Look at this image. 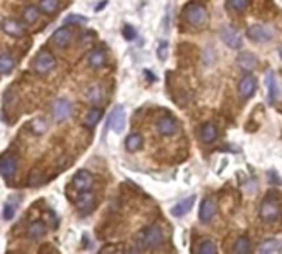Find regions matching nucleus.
I'll list each match as a JSON object with an SVG mask.
<instances>
[{"instance_id":"18","label":"nucleus","mask_w":282,"mask_h":254,"mask_svg":"<svg viewBox=\"0 0 282 254\" xmlns=\"http://www.w3.org/2000/svg\"><path fill=\"white\" fill-rule=\"evenodd\" d=\"M200 137H201V140H203L205 144L215 142V140L218 139V129H216V125L211 124V122L203 124L201 131H200Z\"/></svg>"},{"instance_id":"31","label":"nucleus","mask_w":282,"mask_h":254,"mask_svg":"<svg viewBox=\"0 0 282 254\" xmlns=\"http://www.w3.org/2000/svg\"><path fill=\"white\" fill-rule=\"evenodd\" d=\"M249 2H251V0H228V7L231 10L241 13V12H244L249 7Z\"/></svg>"},{"instance_id":"35","label":"nucleus","mask_w":282,"mask_h":254,"mask_svg":"<svg viewBox=\"0 0 282 254\" xmlns=\"http://www.w3.org/2000/svg\"><path fill=\"white\" fill-rule=\"evenodd\" d=\"M99 96H101L99 88L94 86V88H91L88 93H86V99L88 101H97V99H99Z\"/></svg>"},{"instance_id":"13","label":"nucleus","mask_w":282,"mask_h":254,"mask_svg":"<svg viewBox=\"0 0 282 254\" xmlns=\"http://www.w3.org/2000/svg\"><path fill=\"white\" fill-rule=\"evenodd\" d=\"M221 38H223V41H224V43H226L229 48H233V50H239V48L243 46V38H241V35H239V33L235 30V28H231V27L223 28Z\"/></svg>"},{"instance_id":"10","label":"nucleus","mask_w":282,"mask_h":254,"mask_svg":"<svg viewBox=\"0 0 282 254\" xmlns=\"http://www.w3.org/2000/svg\"><path fill=\"white\" fill-rule=\"evenodd\" d=\"M94 205H96V196L91 193L89 190L88 192H81L80 196H78V200H76V208L83 215L91 213L93 208H94Z\"/></svg>"},{"instance_id":"9","label":"nucleus","mask_w":282,"mask_h":254,"mask_svg":"<svg viewBox=\"0 0 282 254\" xmlns=\"http://www.w3.org/2000/svg\"><path fill=\"white\" fill-rule=\"evenodd\" d=\"M155 127H157V132L160 134V136H165V137L173 136V134L178 131V124L172 116L160 117L157 121V124H155Z\"/></svg>"},{"instance_id":"34","label":"nucleus","mask_w":282,"mask_h":254,"mask_svg":"<svg viewBox=\"0 0 282 254\" xmlns=\"http://www.w3.org/2000/svg\"><path fill=\"white\" fill-rule=\"evenodd\" d=\"M157 56H159V58H160L162 61L167 60V56H168V43H167V41H160V43H159Z\"/></svg>"},{"instance_id":"24","label":"nucleus","mask_w":282,"mask_h":254,"mask_svg":"<svg viewBox=\"0 0 282 254\" xmlns=\"http://www.w3.org/2000/svg\"><path fill=\"white\" fill-rule=\"evenodd\" d=\"M40 10L43 13H48V15H53L60 10V0H40Z\"/></svg>"},{"instance_id":"36","label":"nucleus","mask_w":282,"mask_h":254,"mask_svg":"<svg viewBox=\"0 0 282 254\" xmlns=\"http://www.w3.org/2000/svg\"><path fill=\"white\" fill-rule=\"evenodd\" d=\"M122 35H124V38L125 40H134L136 38V30H134V28L131 27V25H125L124 27V30H122Z\"/></svg>"},{"instance_id":"33","label":"nucleus","mask_w":282,"mask_h":254,"mask_svg":"<svg viewBox=\"0 0 282 254\" xmlns=\"http://www.w3.org/2000/svg\"><path fill=\"white\" fill-rule=\"evenodd\" d=\"M65 23L66 25H83V23H88V18L83 15H69L65 18Z\"/></svg>"},{"instance_id":"30","label":"nucleus","mask_w":282,"mask_h":254,"mask_svg":"<svg viewBox=\"0 0 282 254\" xmlns=\"http://www.w3.org/2000/svg\"><path fill=\"white\" fill-rule=\"evenodd\" d=\"M198 252L200 254H216L218 252V248L216 244L211 241V239H203L200 248H198Z\"/></svg>"},{"instance_id":"25","label":"nucleus","mask_w":282,"mask_h":254,"mask_svg":"<svg viewBox=\"0 0 282 254\" xmlns=\"http://www.w3.org/2000/svg\"><path fill=\"white\" fill-rule=\"evenodd\" d=\"M251 249V243L248 236H241L236 239L235 246H233V252L235 254H248Z\"/></svg>"},{"instance_id":"12","label":"nucleus","mask_w":282,"mask_h":254,"mask_svg":"<svg viewBox=\"0 0 282 254\" xmlns=\"http://www.w3.org/2000/svg\"><path fill=\"white\" fill-rule=\"evenodd\" d=\"M216 215V201L211 198V196H207L205 200L201 201L200 207V221L201 223H210Z\"/></svg>"},{"instance_id":"7","label":"nucleus","mask_w":282,"mask_h":254,"mask_svg":"<svg viewBox=\"0 0 282 254\" xmlns=\"http://www.w3.org/2000/svg\"><path fill=\"white\" fill-rule=\"evenodd\" d=\"M71 185L78 190V192H88V190L93 187V175L88 170H78L73 177Z\"/></svg>"},{"instance_id":"37","label":"nucleus","mask_w":282,"mask_h":254,"mask_svg":"<svg viewBox=\"0 0 282 254\" xmlns=\"http://www.w3.org/2000/svg\"><path fill=\"white\" fill-rule=\"evenodd\" d=\"M32 127H33V131L37 132V134H41V132L46 131V124L43 121H33Z\"/></svg>"},{"instance_id":"16","label":"nucleus","mask_w":282,"mask_h":254,"mask_svg":"<svg viewBox=\"0 0 282 254\" xmlns=\"http://www.w3.org/2000/svg\"><path fill=\"white\" fill-rule=\"evenodd\" d=\"M195 200H196V196H195V195H190L188 198L178 201L177 205H173L172 210H170V213H172L173 216H177V218H180V216H183V215H187L188 211L193 208Z\"/></svg>"},{"instance_id":"39","label":"nucleus","mask_w":282,"mask_h":254,"mask_svg":"<svg viewBox=\"0 0 282 254\" xmlns=\"http://www.w3.org/2000/svg\"><path fill=\"white\" fill-rule=\"evenodd\" d=\"M279 56H280V60H282V46L279 48Z\"/></svg>"},{"instance_id":"8","label":"nucleus","mask_w":282,"mask_h":254,"mask_svg":"<svg viewBox=\"0 0 282 254\" xmlns=\"http://www.w3.org/2000/svg\"><path fill=\"white\" fill-rule=\"evenodd\" d=\"M108 125H109V129H112L116 134L124 131V127H125V111H124L122 106H117V108L112 111V114L109 116Z\"/></svg>"},{"instance_id":"23","label":"nucleus","mask_w":282,"mask_h":254,"mask_svg":"<svg viewBox=\"0 0 282 254\" xmlns=\"http://www.w3.org/2000/svg\"><path fill=\"white\" fill-rule=\"evenodd\" d=\"M13 68H15V60H13V56L9 52H5L2 55V58H0V69H2V74L4 76L10 74Z\"/></svg>"},{"instance_id":"28","label":"nucleus","mask_w":282,"mask_h":254,"mask_svg":"<svg viewBox=\"0 0 282 254\" xmlns=\"http://www.w3.org/2000/svg\"><path fill=\"white\" fill-rule=\"evenodd\" d=\"M38 17H40V12H38L37 7L30 5V7H27V9L23 10V20H25L27 25L35 23L38 20Z\"/></svg>"},{"instance_id":"19","label":"nucleus","mask_w":282,"mask_h":254,"mask_svg":"<svg viewBox=\"0 0 282 254\" xmlns=\"http://www.w3.org/2000/svg\"><path fill=\"white\" fill-rule=\"evenodd\" d=\"M282 249V243L277 241V239H266L259 246H258V254H272Z\"/></svg>"},{"instance_id":"38","label":"nucleus","mask_w":282,"mask_h":254,"mask_svg":"<svg viewBox=\"0 0 282 254\" xmlns=\"http://www.w3.org/2000/svg\"><path fill=\"white\" fill-rule=\"evenodd\" d=\"M277 175H279V173H276L274 170L269 172V180H271L272 185H280V179L277 177Z\"/></svg>"},{"instance_id":"20","label":"nucleus","mask_w":282,"mask_h":254,"mask_svg":"<svg viewBox=\"0 0 282 254\" xmlns=\"http://www.w3.org/2000/svg\"><path fill=\"white\" fill-rule=\"evenodd\" d=\"M238 65L241 66L244 71H252L258 66V58L252 53H243L238 56Z\"/></svg>"},{"instance_id":"5","label":"nucleus","mask_w":282,"mask_h":254,"mask_svg":"<svg viewBox=\"0 0 282 254\" xmlns=\"http://www.w3.org/2000/svg\"><path fill=\"white\" fill-rule=\"evenodd\" d=\"M248 38L251 41H256V43H266V41H271L274 38V33L271 28L256 23L248 28Z\"/></svg>"},{"instance_id":"26","label":"nucleus","mask_w":282,"mask_h":254,"mask_svg":"<svg viewBox=\"0 0 282 254\" xmlns=\"http://www.w3.org/2000/svg\"><path fill=\"white\" fill-rule=\"evenodd\" d=\"M142 144H144V139L140 134H131V136L125 139V147H127V150L131 152L139 150L140 147H142Z\"/></svg>"},{"instance_id":"2","label":"nucleus","mask_w":282,"mask_h":254,"mask_svg":"<svg viewBox=\"0 0 282 254\" xmlns=\"http://www.w3.org/2000/svg\"><path fill=\"white\" fill-rule=\"evenodd\" d=\"M259 218L264 223H274L280 218V203L276 193H269L259 207Z\"/></svg>"},{"instance_id":"15","label":"nucleus","mask_w":282,"mask_h":254,"mask_svg":"<svg viewBox=\"0 0 282 254\" xmlns=\"http://www.w3.org/2000/svg\"><path fill=\"white\" fill-rule=\"evenodd\" d=\"M256 88H258V81L252 74H246L241 80V83H239V93H241V96L246 97V99L256 93Z\"/></svg>"},{"instance_id":"21","label":"nucleus","mask_w":282,"mask_h":254,"mask_svg":"<svg viewBox=\"0 0 282 254\" xmlns=\"http://www.w3.org/2000/svg\"><path fill=\"white\" fill-rule=\"evenodd\" d=\"M88 63L93 68H101L106 63V52L102 48H94L93 52L88 53Z\"/></svg>"},{"instance_id":"27","label":"nucleus","mask_w":282,"mask_h":254,"mask_svg":"<svg viewBox=\"0 0 282 254\" xmlns=\"http://www.w3.org/2000/svg\"><path fill=\"white\" fill-rule=\"evenodd\" d=\"M267 89H269V97H267V101L271 104L276 101V96H277V83H276V78H274L272 73L267 74Z\"/></svg>"},{"instance_id":"4","label":"nucleus","mask_w":282,"mask_h":254,"mask_svg":"<svg viewBox=\"0 0 282 254\" xmlns=\"http://www.w3.org/2000/svg\"><path fill=\"white\" fill-rule=\"evenodd\" d=\"M56 66V58L50 52H40L33 60V69L38 74H48Z\"/></svg>"},{"instance_id":"1","label":"nucleus","mask_w":282,"mask_h":254,"mask_svg":"<svg viewBox=\"0 0 282 254\" xmlns=\"http://www.w3.org/2000/svg\"><path fill=\"white\" fill-rule=\"evenodd\" d=\"M137 248L140 251L145 249H153L164 243V231L159 224H152V226L145 228L144 231H140V235L137 236Z\"/></svg>"},{"instance_id":"3","label":"nucleus","mask_w":282,"mask_h":254,"mask_svg":"<svg viewBox=\"0 0 282 254\" xmlns=\"http://www.w3.org/2000/svg\"><path fill=\"white\" fill-rule=\"evenodd\" d=\"M183 17H185L188 25L198 28V27H203V25L207 23L208 12H207V9L201 4L192 2V4H188L185 7V10H183Z\"/></svg>"},{"instance_id":"32","label":"nucleus","mask_w":282,"mask_h":254,"mask_svg":"<svg viewBox=\"0 0 282 254\" xmlns=\"http://www.w3.org/2000/svg\"><path fill=\"white\" fill-rule=\"evenodd\" d=\"M15 211H17V205L7 201V203L4 205V220H5V221H10L12 218L15 216Z\"/></svg>"},{"instance_id":"22","label":"nucleus","mask_w":282,"mask_h":254,"mask_svg":"<svg viewBox=\"0 0 282 254\" xmlns=\"http://www.w3.org/2000/svg\"><path fill=\"white\" fill-rule=\"evenodd\" d=\"M46 235V226L43 221H33L28 228V238L30 239H41Z\"/></svg>"},{"instance_id":"29","label":"nucleus","mask_w":282,"mask_h":254,"mask_svg":"<svg viewBox=\"0 0 282 254\" xmlns=\"http://www.w3.org/2000/svg\"><path fill=\"white\" fill-rule=\"evenodd\" d=\"M101 117H102V111L101 109H91L88 112V116H86V125L88 127H94L97 122L101 121Z\"/></svg>"},{"instance_id":"11","label":"nucleus","mask_w":282,"mask_h":254,"mask_svg":"<svg viewBox=\"0 0 282 254\" xmlns=\"http://www.w3.org/2000/svg\"><path fill=\"white\" fill-rule=\"evenodd\" d=\"M71 116V103L66 97H60L53 104V117L56 121H65Z\"/></svg>"},{"instance_id":"14","label":"nucleus","mask_w":282,"mask_h":254,"mask_svg":"<svg viewBox=\"0 0 282 254\" xmlns=\"http://www.w3.org/2000/svg\"><path fill=\"white\" fill-rule=\"evenodd\" d=\"M71 40H73V30H71V28H68V27L58 28V30H56L53 33V37H52V41L56 46H60V48L68 46L69 43H71Z\"/></svg>"},{"instance_id":"6","label":"nucleus","mask_w":282,"mask_h":254,"mask_svg":"<svg viewBox=\"0 0 282 254\" xmlns=\"http://www.w3.org/2000/svg\"><path fill=\"white\" fill-rule=\"evenodd\" d=\"M17 168H18V159H17V155L5 154L4 157H2V160H0V173H2V177L5 180L12 179L13 175H15Z\"/></svg>"},{"instance_id":"17","label":"nucleus","mask_w":282,"mask_h":254,"mask_svg":"<svg viewBox=\"0 0 282 254\" xmlns=\"http://www.w3.org/2000/svg\"><path fill=\"white\" fill-rule=\"evenodd\" d=\"M2 30H4L7 35H10V37H13V38L22 37V35L25 33L23 25L18 23L17 20H13V18H5V20H4V22H2Z\"/></svg>"}]
</instances>
